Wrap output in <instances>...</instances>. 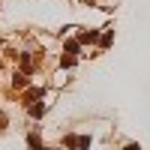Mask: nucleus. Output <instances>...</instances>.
Masks as SVG:
<instances>
[{"label": "nucleus", "instance_id": "f257e3e1", "mask_svg": "<svg viewBox=\"0 0 150 150\" xmlns=\"http://www.w3.org/2000/svg\"><path fill=\"white\" fill-rule=\"evenodd\" d=\"M66 144H69V147H75V150H87V147H90V138H87V135H81V138L69 135V138H66Z\"/></svg>", "mask_w": 150, "mask_h": 150}, {"label": "nucleus", "instance_id": "f03ea898", "mask_svg": "<svg viewBox=\"0 0 150 150\" xmlns=\"http://www.w3.org/2000/svg\"><path fill=\"white\" fill-rule=\"evenodd\" d=\"M30 114H33V117H42V114H45V105H33Z\"/></svg>", "mask_w": 150, "mask_h": 150}, {"label": "nucleus", "instance_id": "7ed1b4c3", "mask_svg": "<svg viewBox=\"0 0 150 150\" xmlns=\"http://www.w3.org/2000/svg\"><path fill=\"white\" fill-rule=\"evenodd\" d=\"M96 36H99L96 30H90V33H81V42H93V39H96Z\"/></svg>", "mask_w": 150, "mask_h": 150}, {"label": "nucleus", "instance_id": "20e7f679", "mask_svg": "<svg viewBox=\"0 0 150 150\" xmlns=\"http://www.w3.org/2000/svg\"><path fill=\"white\" fill-rule=\"evenodd\" d=\"M27 144H30L33 150H42V144H39V138H36V135H30V138H27Z\"/></svg>", "mask_w": 150, "mask_h": 150}, {"label": "nucleus", "instance_id": "39448f33", "mask_svg": "<svg viewBox=\"0 0 150 150\" xmlns=\"http://www.w3.org/2000/svg\"><path fill=\"white\" fill-rule=\"evenodd\" d=\"M66 51H69V54H75V51H78V42L69 39V42H66Z\"/></svg>", "mask_w": 150, "mask_h": 150}, {"label": "nucleus", "instance_id": "423d86ee", "mask_svg": "<svg viewBox=\"0 0 150 150\" xmlns=\"http://www.w3.org/2000/svg\"><path fill=\"white\" fill-rule=\"evenodd\" d=\"M126 150H141V147L138 144H126Z\"/></svg>", "mask_w": 150, "mask_h": 150}]
</instances>
